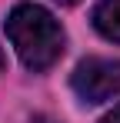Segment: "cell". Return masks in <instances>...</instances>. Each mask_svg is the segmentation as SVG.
<instances>
[{"instance_id":"6da1fadb","label":"cell","mask_w":120,"mask_h":123,"mask_svg":"<svg viewBox=\"0 0 120 123\" xmlns=\"http://www.w3.org/2000/svg\"><path fill=\"white\" fill-rule=\"evenodd\" d=\"M3 27H7V37L17 47L27 70L40 73V70H50L60 60V53H63V27L57 23V17L47 7L23 0L7 13Z\"/></svg>"},{"instance_id":"7a4b0ae2","label":"cell","mask_w":120,"mask_h":123,"mask_svg":"<svg viewBox=\"0 0 120 123\" xmlns=\"http://www.w3.org/2000/svg\"><path fill=\"white\" fill-rule=\"evenodd\" d=\"M70 86L83 103H103L120 93V60L110 57H87L77 63Z\"/></svg>"},{"instance_id":"3957f363","label":"cell","mask_w":120,"mask_h":123,"mask_svg":"<svg viewBox=\"0 0 120 123\" xmlns=\"http://www.w3.org/2000/svg\"><path fill=\"white\" fill-rule=\"evenodd\" d=\"M93 27L107 40L120 43V0H100L93 7Z\"/></svg>"},{"instance_id":"277c9868","label":"cell","mask_w":120,"mask_h":123,"mask_svg":"<svg viewBox=\"0 0 120 123\" xmlns=\"http://www.w3.org/2000/svg\"><path fill=\"white\" fill-rule=\"evenodd\" d=\"M100 123H120V106H113V110H110V113H107Z\"/></svg>"},{"instance_id":"5b68a950","label":"cell","mask_w":120,"mask_h":123,"mask_svg":"<svg viewBox=\"0 0 120 123\" xmlns=\"http://www.w3.org/2000/svg\"><path fill=\"white\" fill-rule=\"evenodd\" d=\"M33 123H60V120H53V117H37Z\"/></svg>"},{"instance_id":"8992f818","label":"cell","mask_w":120,"mask_h":123,"mask_svg":"<svg viewBox=\"0 0 120 123\" xmlns=\"http://www.w3.org/2000/svg\"><path fill=\"white\" fill-rule=\"evenodd\" d=\"M3 67H7V57H3V47H0V73H3Z\"/></svg>"},{"instance_id":"52a82bcc","label":"cell","mask_w":120,"mask_h":123,"mask_svg":"<svg viewBox=\"0 0 120 123\" xmlns=\"http://www.w3.org/2000/svg\"><path fill=\"white\" fill-rule=\"evenodd\" d=\"M60 7H73V3H80V0H57Z\"/></svg>"}]
</instances>
